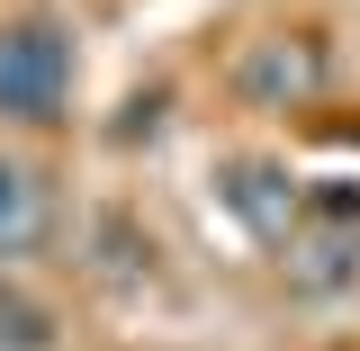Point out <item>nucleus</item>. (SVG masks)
I'll return each instance as SVG.
<instances>
[{"label": "nucleus", "instance_id": "nucleus-1", "mask_svg": "<svg viewBox=\"0 0 360 351\" xmlns=\"http://www.w3.org/2000/svg\"><path fill=\"white\" fill-rule=\"evenodd\" d=\"M63 99H72V37H63L54 18L9 27V37H0V117H18V127H54Z\"/></svg>", "mask_w": 360, "mask_h": 351}, {"label": "nucleus", "instance_id": "nucleus-2", "mask_svg": "<svg viewBox=\"0 0 360 351\" xmlns=\"http://www.w3.org/2000/svg\"><path fill=\"white\" fill-rule=\"evenodd\" d=\"M324 82V54L307 37H270V45H243V63H234V90L252 99V108H288V99H307Z\"/></svg>", "mask_w": 360, "mask_h": 351}, {"label": "nucleus", "instance_id": "nucleus-3", "mask_svg": "<svg viewBox=\"0 0 360 351\" xmlns=\"http://www.w3.org/2000/svg\"><path fill=\"white\" fill-rule=\"evenodd\" d=\"M45 243V189L27 162H9L0 153V262H18V253H37Z\"/></svg>", "mask_w": 360, "mask_h": 351}, {"label": "nucleus", "instance_id": "nucleus-4", "mask_svg": "<svg viewBox=\"0 0 360 351\" xmlns=\"http://www.w3.org/2000/svg\"><path fill=\"white\" fill-rule=\"evenodd\" d=\"M288 270H297V288H315V298H333V288H352L360 279V234H307L297 253H288Z\"/></svg>", "mask_w": 360, "mask_h": 351}, {"label": "nucleus", "instance_id": "nucleus-5", "mask_svg": "<svg viewBox=\"0 0 360 351\" xmlns=\"http://www.w3.org/2000/svg\"><path fill=\"white\" fill-rule=\"evenodd\" d=\"M90 253H99V279H135V270L153 262V243H135V225L117 217V208L90 225Z\"/></svg>", "mask_w": 360, "mask_h": 351}, {"label": "nucleus", "instance_id": "nucleus-6", "mask_svg": "<svg viewBox=\"0 0 360 351\" xmlns=\"http://www.w3.org/2000/svg\"><path fill=\"white\" fill-rule=\"evenodd\" d=\"M0 351H54V315L18 288H0Z\"/></svg>", "mask_w": 360, "mask_h": 351}]
</instances>
